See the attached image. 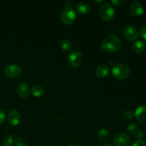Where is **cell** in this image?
<instances>
[{
    "label": "cell",
    "mask_w": 146,
    "mask_h": 146,
    "mask_svg": "<svg viewBox=\"0 0 146 146\" xmlns=\"http://www.w3.org/2000/svg\"><path fill=\"white\" fill-rule=\"evenodd\" d=\"M121 47V41L118 36L115 35H109L103 39L101 42V48L106 53H114L118 51Z\"/></svg>",
    "instance_id": "cell-1"
},
{
    "label": "cell",
    "mask_w": 146,
    "mask_h": 146,
    "mask_svg": "<svg viewBox=\"0 0 146 146\" xmlns=\"http://www.w3.org/2000/svg\"><path fill=\"white\" fill-rule=\"evenodd\" d=\"M131 73V69L125 64H118L112 68V75L118 80H124L128 78Z\"/></svg>",
    "instance_id": "cell-2"
},
{
    "label": "cell",
    "mask_w": 146,
    "mask_h": 146,
    "mask_svg": "<svg viewBox=\"0 0 146 146\" xmlns=\"http://www.w3.org/2000/svg\"><path fill=\"white\" fill-rule=\"evenodd\" d=\"M99 15L101 19L105 21H111L114 18L115 10L109 3H105L100 7Z\"/></svg>",
    "instance_id": "cell-3"
},
{
    "label": "cell",
    "mask_w": 146,
    "mask_h": 146,
    "mask_svg": "<svg viewBox=\"0 0 146 146\" xmlns=\"http://www.w3.org/2000/svg\"><path fill=\"white\" fill-rule=\"evenodd\" d=\"M76 14L72 7H66L61 13L60 19L61 22L66 25H70L75 21Z\"/></svg>",
    "instance_id": "cell-4"
},
{
    "label": "cell",
    "mask_w": 146,
    "mask_h": 146,
    "mask_svg": "<svg viewBox=\"0 0 146 146\" xmlns=\"http://www.w3.org/2000/svg\"><path fill=\"white\" fill-rule=\"evenodd\" d=\"M84 62V57L82 54L78 51H73L68 56V63L73 68H78Z\"/></svg>",
    "instance_id": "cell-5"
},
{
    "label": "cell",
    "mask_w": 146,
    "mask_h": 146,
    "mask_svg": "<svg viewBox=\"0 0 146 146\" xmlns=\"http://www.w3.org/2000/svg\"><path fill=\"white\" fill-rule=\"evenodd\" d=\"M4 73L9 78H17L21 74V68L17 64H9L4 68Z\"/></svg>",
    "instance_id": "cell-6"
},
{
    "label": "cell",
    "mask_w": 146,
    "mask_h": 146,
    "mask_svg": "<svg viewBox=\"0 0 146 146\" xmlns=\"http://www.w3.org/2000/svg\"><path fill=\"white\" fill-rule=\"evenodd\" d=\"M20 121H21V115L18 111L11 110L9 112L7 115V122L10 126H17L20 123Z\"/></svg>",
    "instance_id": "cell-7"
},
{
    "label": "cell",
    "mask_w": 146,
    "mask_h": 146,
    "mask_svg": "<svg viewBox=\"0 0 146 146\" xmlns=\"http://www.w3.org/2000/svg\"><path fill=\"white\" fill-rule=\"evenodd\" d=\"M131 142V138L125 133L118 134L113 138V144L115 146H129Z\"/></svg>",
    "instance_id": "cell-8"
},
{
    "label": "cell",
    "mask_w": 146,
    "mask_h": 146,
    "mask_svg": "<svg viewBox=\"0 0 146 146\" xmlns=\"http://www.w3.org/2000/svg\"><path fill=\"white\" fill-rule=\"evenodd\" d=\"M123 36L128 41H134L138 38L139 33L135 27L133 26H128L124 29Z\"/></svg>",
    "instance_id": "cell-9"
},
{
    "label": "cell",
    "mask_w": 146,
    "mask_h": 146,
    "mask_svg": "<svg viewBox=\"0 0 146 146\" xmlns=\"http://www.w3.org/2000/svg\"><path fill=\"white\" fill-rule=\"evenodd\" d=\"M130 12L135 17H141L144 13L143 5L141 2L134 1L130 7Z\"/></svg>",
    "instance_id": "cell-10"
},
{
    "label": "cell",
    "mask_w": 146,
    "mask_h": 146,
    "mask_svg": "<svg viewBox=\"0 0 146 146\" xmlns=\"http://www.w3.org/2000/svg\"><path fill=\"white\" fill-rule=\"evenodd\" d=\"M29 86L26 83H20L16 88V94L19 97L21 98H25L29 95Z\"/></svg>",
    "instance_id": "cell-11"
},
{
    "label": "cell",
    "mask_w": 146,
    "mask_h": 146,
    "mask_svg": "<svg viewBox=\"0 0 146 146\" xmlns=\"http://www.w3.org/2000/svg\"><path fill=\"white\" fill-rule=\"evenodd\" d=\"M135 117L139 123L146 124V105H142L137 108Z\"/></svg>",
    "instance_id": "cell-12"
},
{
    "label": "cell",
    "mask_w": 146,
    "mask_h": 146,
    "mask_svg": "<svg viewBox=\"0 0 146 146\" xmlns=\"http://www.w3.org/2000/svg\"><path fill=\"white\" fill-rule=\"evenodd\" d=\"M76 9L81 14H88L91 11L89 5L85 2H79L76 4Z\"/></svg>",
    "instance_id": "cell-13"
},
{
    "label": "cell",
    "mask_w": 146,
    "mask_h": 146,
    "mask_svg": "<svg viewBox=\"0 0 146 146\" xmlns=\"http://www.w3.org/2000/svg\"><path fill=\"white\" fill-rule=\"evenodd\" d=\"M132 48L135 54H141L145 49V43L142 40H138L133 44Z\"/></svg>",
    "instance_id": "cell-14"
},
{
    "label": "cell",
    "mask_w": 146,
    "mask_h": 146,
    "mask_svg": "<svg viewBox=\"0 0 146 146\" xmlns=\"http://www.w3.org/2000/svg\"><path fill=\"white\" fill-rule=\"evenodd\" d=\"M109 68L106 65H101L96 69V74L99 78H105L109 74Z\"/></svg>",
    "instance_id": "cell-15"
},
{
    "label": "cell",
    "mask_w": 146,
    "mask_h": 146,
    "mask_svg": "<svg viewBox=\"0 0 146 146\" xmlns=\"http://www.w3.org/2000/svg\"><path fill=\"white\" fill-rule=\"evenodd\" d=\"M31 94L36 98H39L41 97L45 94V89L43 86L40 85H35L31 88Z\"/></svg>",
    "instance_id": "cell-16"
},
{
    "label": "cell",
    "mask_w": 146,
    "mask_h": 146,
    "mask_svg": "<svg viewBox=\"0 0 146 146\" xmlns=\"http://www.w3.org/2000/svg\"><path fill=\"white\" fill-rule=\"evenodd\" d=\"M109 132L105 128H101L98 133V137L100 141H101L102 142L106 143L108 141V139H109Z\"/></svg>",
    "instance_id": "cell-17"
},
{
    "label": "cell",
    "mask_w": 146,
    "mask_h": 146,
    "mask_svg": "<svg viewBox=\"0 0 146 146\" xmlns=\"http://www.w3.org/2000/svg\"><path fill=\"white\" fill-rule=\"evenodd\" d=\"M61 47L64 51H69L72 49V43L68 39H63L61 42Z\"/></svg>",
    "instance_id": "cell-18"
},
{
    "label": "cell",
    "mask_w": 146,
    "mask_h": 146,
    "mask_svg": "<svg viewBox=\"0 0 146 146\" xmlns=\"http://www.w3.org/2000/svg\"><path fill=\"white\" fill-rule=\"evenodd\" d=\"M14 143V138L11 135L7 134L3 138V145L4 146H12Z\"/></svg>",
    "instance_id": "cell-19"
},
{
    "label": "cell",
    "mask_w": 146,
    "mask_h": 146,
    "mask_svg": "<svg viewBox=\"0 0 146 146\" xmlns=\"http://www.w3.org/2000/svg\"><path fill=\"white\" fill-rule=\"evenodd\" d=\"M138 131V125L136 123H130L127 127V132L131 135H135L137 131Z\"/></svg>",
    "instance_id": "cell-20"
},
{
    "label": "cell",
    "mask_w": 146,
    "mask_h": 146,
    "mask_svg": "<svg viewBox=\"0 0 146 146\" xmlns=\"http://www.w3.org/2000/svg\"><path fill=\"white\" fill-rule=\"evenodd\" d=\"M123 116L125 119L131 120L135 117V113L131 110H127L123 113Z\"/></svg>",
    "instance_id": "cell-21"
},
{
    "label": "cell",
    "mask_w": 146,
    "mask_h": 146,
    "mask_svg": "<svg viewBox=\"0 0 146 146\" xmlns=\"http://www.w3.org/2000/svg\"><path fill=\"white\" fill-rule=\"evenodd\" d=\"M125 1L124 0H112L111 1V3L117 7H121L125 4Z\"/></svg>",
    "instance_id": "cell-22"
},
{
    "label": "cell",
    "mask_w": 146,
    "mask_h": 146,
    "mask_svg": "<svg viewBox=\"0 0 146 146\" xmlns=\"http://www.w3.org/2000/svg\"><path fill=\"white\" fill-rule=\"evenodd\" d=\"M6 119V115H5V113L4 111H3L2 109L0 108V125L3 124L5 121Z\"/></svg>",
    "instance_id": "cell-23"
},
{
    "label": "cell",
    "mask_w": 146,
    "mask_h": 146,
    "mask_svg": "<svg viewBox=\"0 0 146 146\" xmlns=\"http://www.w3.org/2000/svg\"><path fill=\"white\" fill-rule=\"evenodd\" d=\"M135 137L138 140H141L144 137L143 131H141V130H138V131L136 132V133L135 134Z\"/></svg>",
    "instance_id": "cell-24"
},
{
    "label": "cell",
    "mask_w": 146,
    "mask_h": 146,
    "mask_svg": "<svg viewBox=\"0 0 146 146\" xmlns=\"http://www.w3.org/2000/svg\"><path fill=\"white\" fill-rule=\"evenodd\" d=\"M140 35H141V36L142 37L144 40H146V25L143 27L141 29Z\"/></svg>",
    "instance_id": "cell-25"
},
{
    "label": "cell",
    "mask_w": 146,
    "mask_h": 146,
    "mask_svg": "<svg viewBox=\"0 0 146 146\" xmlns=\"http://www.w3.org/2000/svg\"><path fill=\"white\" fill-rule=\"evenodd\" d=\"M132 146H146V143L142 140H137Z\"/></svg>",
    "instance_id": "cell-26"
},
{
    "label": "cell",
    "mask_w": 146,
    "mask_h": 146,
    "mask_svg": "<svg viewBox=\"0 0 146 146\" xmlns=\"http://www.w3.org/2000/svg\"><path fill=\"white\" fill-rule=\"evenodd\" d=\"M16 146H29L28 145H27L26 143H17V145Z\"/></svg>",
    "instance_id": "cell-27"
},
{
    "label": "cell",
    "mask_w": 146,
    "mask_h": 146,
    "mask_svg": "<svg viewBox=\"0 0 146 146\" xmlns=\"http://www.w3.org/2000/svg\"><path fill=\"white\" fill-rule=\"evenodd\" d=\"M103 146H113V145H111V144H110V143H107L104 144V145H103Z\"/></svg>",
    "instance_id": "cell-28"
},
{
    "label": "cell",
    "mask_w": 146,
    "mask_h": 146,
    "mask_svg": "<svg viewBox=\"0 0 146 146\" xmlns=\"http://www.w3.org/2000/svg\"><path fill=\"white\" fill-rule=\"evenodd\" d=\"M67 146H80V145H77V144H70V145H68Z\"/></svg>",
    "instance_id": "cell-29"
}]
</instances>
